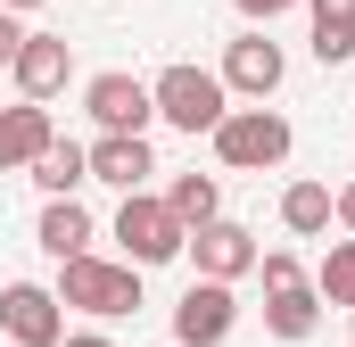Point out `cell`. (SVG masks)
I'll return each instance as SVG.
<instances>
[{"instance_id": "17", "label": "cell", "mask_w": 355, "mask_h": 347, "mask_svg": "<svg viewBox=\"0 0 355 347\" xmlns=\"http://www.w3.org/2000/svg\"><path fill=\"white\" fill-rule=\"evenodd\" d=\"M306 8H314V58L347 67L355 58V0H306Z\"/></svg>"}, {"instance_id": "2", "label": "cell", "mask_w": 355, "mask_h": 347, "mask_svg": "<svg viewBox=\"0 0 355 347\" xmlns=\"http://www.w3.org/2000/svg\"><path fill=\"white\" fill-rule=\"evenodd\" d=\"M207 141H215V158H223L232 174H272L289 149H297V133H289V116H281V108H232Z\"/></svg>"}, {"instance_id": "20", "label": "cell", "mask_w": 355, "mask_h": 347, "mask_svg": "<svg viewBox=\"0 0 355 347\" xmlns=\"http://www.w3.org/2000/svg\"><path fill=\"white\" fill-rule=\"evenodd\" d=\"M257 273H265V298H272V289H297V281H306L289 248H265V257H257Z\"/></svg>"}, {"instance_id": "6", "label": "cell", "mask_w": 355, "mask_h": 347, "mask_svg": "<svg viewBox=\"0 0 355 347\" xmlns=\"http://www.w3.org/2000/svg\"><path fill=\"white\" fill-rule=\"evenodd\" d=\"M182 257H190V273H198V281H248L265 248H257V232H248V223L215 215V223H198V232L182 240Z\"/></svg>"}, {"instance_id": "12", "label": "cell", "mask_w": 355, "mask_h": 347, "mask_svg": "<svg viewBox=\"0 0 355 347\" xmlns=\"http://www.w3.org/2000/svg\"><path fill=\"white\" fill-rule=\"evenodd\" d=\"M58 141V124H50V108H33V99H17V108H0V174L33 166L42 149Z\"/></svg>"}, {"instance_id": "4", "label": "cell", "mask_w": 355, "mask_h": 347, "mask_svg": "<svg viewBox=\"0 0 355 347\" xmlns=\"http://www.w3.org/2000/svg\"><path fill=\"white\" fill-rule=\"evenodd\" d=\"M182 240H190V232L174 223V207H166V198L132 190V198L116 207V248H124V264H132V273H149V264H174V257H182Z\"/></svg>"}, {"instance_id": "22", "label": "cell", "mask_w": 355, "mask_h": 347, "mask_svg": "<svg viewBox=\"0 0 355 347\" xmlns=\"http://www.w3.org/2000/svg\"><path fill=\"white\" fill-rule=\"evenodd\" d=\"M17 50H25V17L0 8V67H17Z\"/></svg>"}, {"instance_id": "13", "label": "cell", "mask_w": 355, "mask_h": 347, "mask_svg": "<svg viewBox=\"0 0 355 347\" xmlns=\"http://www.w3.org/2000/svg\"><path fill=\"white\" fill-rule=\"evenodd\" d=\"M42 257H58V264H75V257H91V240H99V223H91V207L83 198H50L42 207Z\"/></svg>"}, {"instance_id": "15", "label": "cell", "mask_w": 355, "mask_h": 347, "mask_svg": "<svg viewBox=\"0 0 355 347\" xmlns=\"http://www.w3.org/2000/svg\"><path fill=\"white\" fill-rule=\"evenodd\" d=\"M265 331L272 339H314V331H322V298H314V281H297V289H272L265 298Z\"/></svg>"}, {"instance_id": "21", "label": "cell", "mask_w": 355, "mask_h": 347, "mask_svg": "<svg viewBox=\"0 0 355 347\" xmlns=\"http://www.w3.org/2000/svg\"><path fill=\"white\" fill-rule=\"evenodd\" d=\"M331 223H339V232H347V240H355V174H347V182H339V190H331Z\"/></svg>"}, {"instance_id": "3", "label": "cell", "mask_w": 355, "mask_h": 347, "mask_svg": "<svg viewBox=\"0 0 355 347\" xmlns=\"http://www.w3.org/2000/svg\"><path fill=\"white\" fill-rule=\"evenodd\" d=\"M58 306L116 323V314L141 306V273H132L124 257H75V264H58Z\"/></svg>"}, {"instance_id": "24", "label": "cell", "mask_w": 355, "mask_h": 347, "mask_svg": "<svg viewBox=\"0 0 355 347\" xmlns=\"http://www.w3.org/2000/svg\"><path fill=\"white\" fill-rule=\"evenodd\" d=\"M58 347H116V339H107V331H67Z\"/></svg>"}, {"instance_id": "5", "label": "cell", "mask_w": 355, "mask_h": 347, "mask_svg": "<svg viewBox=\"0 0 355 347\" xmlns=\"http://www.w3.org/2000/svg\"><path fill=\"white\" fill-rule=\"evenodd\" d=\"M83 116L99 133H132V141H149V124H157V99L141 75H124V67H107V75H91L83 83Z\"/></svg>"}, {"instance_id": "11", "label": "cell", "mask_w": 355, "mask_h": 347, "mask_svg": "<svg viewBox=\"0 0 355 347\" xmlns=\"http://www.w3.org/2000/svg\"><path fill=\"white\" fill-rule=\"evenodd\" d=\"M149 174H157L149 141H132V133H99V141H91V182H107V190H124V198H132Z\"/></svg>"}, {"instance_id": "10", "label": "cell", "mask_w": 355, "mask_h": 347, "mask_svg": "<svg viewBox=\"0 0 355 347\" xmlns=\"http://www.w3.org/2000/svg\"><path fill=\"white\" fill-rule=\"evenodd\" d=\"M17 91L33 99V108H50L58 91H67V75H75V50H67V33H25V50H17Z\"/></svg>"}, {"instance_id": "25", "label": "cell", "mask_w": 355, "mask_h": 347, "mask_svg": "<svg viewBox=\"0 0 355 347\" xmlns=\"http://www.w3.org/2000/svg\"><path fill=\"white\" fill-rule=\"evenodd\" d=\"M0 8H8V17H25V8H42V0H0Z\"/></svg>"}, {"instance_id": "19", "label": "cell", "mask_w": 355, "mask_h": 347, "mask_svg": "<svg viewBox=\"0 0 355 347\" xmlns=\"http://www.w3.org/2000/svg\"><path fill=\"white\" fill-rule=\"evenodd\" d=\"M314 298L355 314V240H331V248H322V264H314Z\"/></svg>"}, {"instance_id": "23", "label": "cell", "mask_w": 355, "mask_h": 347, "mask_svg": "<svg viewBox=\"0 0 355 347\" xmlns=\"http://www.w3.org/2000/svg\"><path fill=\"white\" fill-rule=\"evenodd\" d=\"M232 8H240V17H265V25H272V17H281V8H297V0H232Z\"/></svg>"}, {"instance_id": "16", "label": "cell", "mask_w": 355, "mask_h": 347, "mask_svg": "<svg viewBox=\"0 0 355 347\" xmlns=\"http://www.w3.org/2000/svg\"><path fill=\"white\" fill-rule=\"evenodd\" d=\"M157 198L174 207V223H182V232H198V223H215V215H223V182H215V174H174Z\"/></svg>"}, {"instance_id": "8", "label": "cell", "mask_w": 355, "mask_h": 347, "mask_svg": "<svg viewBox=\"0 0 355 347\" xmlns=\"http://www.w3.org/2000/svg\"><path fill=\"white\" fill-rule=\"evenodd\" d=\"M0 331L17 347H58L67 339V306H58V289H42V281H8L0 289Z\"/></svg>"}, {"instance_id": "1", "label": "cell", "mask_w": 355, "mask_h": 347, "mask_svg": "<svg viewBox=\"0 0 355 347\" xmlns=\"http://www.w3.org/2000/svg\"><path fill=\"white\" fill-rule=\"evenodd\" d=\"M149 99H157V124H174V133H190V141H198V133H215V124L232 116L223 75H215V67H190V58L166 67V75L149 83Z\"/></svg>"}, {"instance_id": "18", "label": "cell", "mask_w": 355, "mask_h": 347, "mask_svg": "<svg viewBox=\"0 0 355 347\" xmlns=\"http://www.w3.org/2000/svg\"><path fill=\"white\" fill-rule=\"evenodd\" d=\"M281 232L322 240V232H331V182H289V190H281Z\"/></svg>"}, {"instance_id": "14", "label": "cell", "mask_w": 355, "mask_h": 347, "mask_svg": "<svg viewBox=\"0 0 355 347\" xmlns=\"http://www.w3.org/2000/svg\"><path fill=\"white\" fill-rule=\"evenodd\" d=\"M25 174H33V190H42V198H75V190L91 182V149L58 133V141H50V149H42V158H33Z\"/></svg>"}, {"instance_id": "9", "label": "cell", "mask_w": 355, "mask_h": 347, "mask_svg": "<svg viewBox=\"0 0 355 347\" xmlns=\"http://www.w3.org/2000/svg\"><path fill=\"white\" fill-rule=\"evenodd\" d=\"M215 75H223V91H240V99L265 108L272 91H281V75H289V58H281V42H265V33H232Z\"/></svg>"}, {"instance_id": "7", "label": "cell", "mask_w": 355, "mask_h": 347, "mask_svg": "<svg viewBox=\"0 0 355 347\" xmlns=\"http://www.w3.org/2000/svg\"><path fill=\"white\" fill-rule=\"evenodd\" d=\"M240 331V298H232V281H190L174 306V347H223Z\"/></svg>"}]
</instances>
